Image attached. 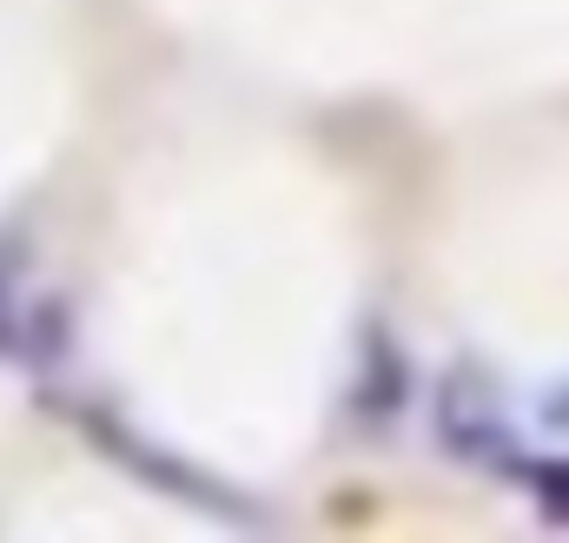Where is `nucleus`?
<instances>
[{"label":"nucleus","instance_id":"f257e3e1","mask_svg":"<svg viewBox=\"0 0 569 543\" xmlns=\"http://www.w3.org/2000/svg\"><path fill=\"white\" fill-rule=\"evenodd\" d=\"M87 431H93V444H107L120 464H133L146 484H159V491H172L179 504H192V511H206V517H226V524H259V511L239 497V491H226L219 477H206V471H192L186 457H172V451H159V444H146L133 424H120V417H107V411H93L87 417Z\"/></svg>","mask_w":569,"mask_h":543},{"label":"nucleus","instance_id":"f03ea898","mask_svg":"<svg viewBox=\"0 0 569 543\" xmlns=\"http://www.w3.org/2000/svg\"><path fill=\"white\" fill-rule=\"evenodd\" d=\"M437 444L463 464H517V431L477 372H450L437 385Z\"/></svg>","mask_w":569,"mask_h":543},{"label":"nucleus","instance_id":"7ed1b4c3","mask_svg":"<svg viewBox=\"0 0 569 543\" xmlns=\"http://www.w3.org/2000/svg\"><path fill=\"white\" fill-rule=\"evenodd\" d=\"M405 398H411V358L385 325H371L365 332V365H358V411L371 424H391L405 411Z\"/></svg>","mask_w":569,"mask_h":543},{"label":"nucleus","instance_id":"20e7f679","mask_svg":"<svg viewBox=\"0 0 569 543\" xmlns=\"http://www.w3.org/2000/svg\"><path fill=\"white\" fill-rule=\"evenodd\" d=\"M530 477V497L550 524H569V457H550V464H523Z\"/></svg>","mask_w":569,"mask_h":543},{"label":"nucleus","instance_id":"39448f33","mask_svg":"<svg viewBox=\"0 0 569 543\" xmlns=\"http://www.w3.org/2000/svg\"><path fill=\"white\" fill-rule=\"evenodd\" d=\"M543 424H557V431H569V385H557V392L543 398Z\"/></svg>","mask_w":569,"mask_h":543},{"label":"nucleus","instance_id":"423d86ee","mask_svg":"<svg viewBox=\"0 0 569 543\" xmlns=\"http://www.w3.org/2000/svg\"><path fill=\"white\" fill-rule=\"evenodd\" d=\"M0 305H7V272H0Z\"/></svg>","mask_w":569,"mask_h":543}]
</instances>
